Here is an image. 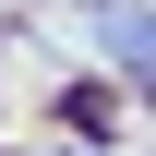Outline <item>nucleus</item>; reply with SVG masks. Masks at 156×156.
<instances>
[{"label": "nucleus", "instance_id": "1", "mask_svg": "<svg viewBox=\"0 0 156 156\" xmlns=\"http://www.w3.org/2000/svg\"><path fill=\"white\" fill-rule=\"evenodd\" d=\"M96 48H108V60H120V72H144V12H132V0H120V12H108V24H96Z\"/></svg>", "mask_w": 156, "mask_h": 156}]
</instances>
